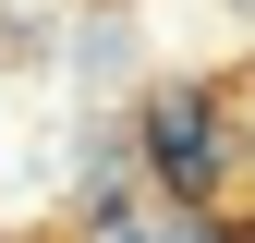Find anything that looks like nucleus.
<instances>
[{"mask_svg":"<svg viewBox=\"0 0 255 243\" xmlns=\"http://www.w3.org/2000/svg\"><path fill=\"white\" fill-rule=\"evenodd\" d=\"M146 158H158V182H170L182 207H195V195H219V170H231L219 98H158V110H146Z\"/></svg>","mask_w":255,"mask_h":243,"instance_id":"nucleus-1","label":"nucleus"},{"mask_svg":"<svg viewBox=\"0 0 255 243\" xmlns=\"http://www.w3.org/2000/svg\"><path fill=\"white\" fill-rule=\"evenodd\" d=\"M134 243H207V231H195V219H170V231H134Z\"/></svg>","mask_w":255,"mask_h":243,"instance_id":"nucleus-2","label":"nucleus"}]
</instances>
